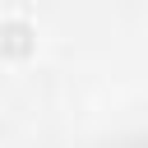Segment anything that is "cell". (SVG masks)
I'll use <instances>...</instances> for the list:
<instances>
[{"instance_id":"6da1fadb","label":"cell","mask_w":148,"mask_h":148,"mask_svg":"<svg viewBox=\"0 0 148 148\" xmlns=\"http://www.w3.org/2000/svg\"><path fill=\"white\" fill-rule=\"evenodd\" d=\"M0 37H5V46H23L28 28H23V23H5V28H0Z\"/></svg>"}]
</instances>
